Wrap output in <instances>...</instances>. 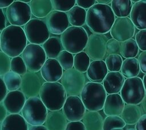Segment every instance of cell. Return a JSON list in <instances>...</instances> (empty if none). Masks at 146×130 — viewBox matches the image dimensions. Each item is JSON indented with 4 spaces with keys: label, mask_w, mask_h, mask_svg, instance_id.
I'll return each instance as SVG.
<instances>
[{
    "label": "cell",
    "mask_w": 146,
    "mask_h": 130,
    "mask_svg": "<svg viewBox=\"0 0 146 130\" xmlns=\"http://www.w3.org/2000/svg\"><path fill=\"white\" fill-rule=\"evenodd\" d=\"M124 77L120 72H108L103 80V86L108 94H118L124 82Z\"/></svg>",
    "instance_id": "obj_21"
},
{
    "label": "cell",
    "mask_w": 146,
    "mask_h": 130,
    "mask_svg": "<svg viewBox=\"0 0 146 130\" xmlns=\"http://www.w3.org/2000/svg\"><path fill=\"white\" fill-rule=\"evenodd\" d=\"M142 81H143V86H144V90H145V92H146V74H145L144 75L143 79H142Z\"/></svg>",
    "instance_id": "obj_54"
},
{
    "label": "cell",
    "mask_w": 146,
    "mask_h": 130,
    "mask_svg": "<svg viewBox=\"0 0 146 130\" xmlns=\"http://www.w3.org/2000/svg\"><path fill=\"white\" fill-rule=\"evenodd\" d=\"M129 15L135 27L146 29V0H139L133 4Z\"/></svg>",
    "instance_id": "obj_20"
},
{
    "label": "cell",
    "mask_w": 146,
    "mask_h": 130,
    "mask_svg": "<svg viewBox=\"0 0 146 130\" xmlns=\"http://www.w3.org/2000/svg\"><path fill=\"white\" fill-rule=\"evenodd\" d=\"M140 71V66L137 58H127L123 61L120 72L124 77L126 78L136 77L139 75Z\"/></svg>",
    "instance_id": "obj_30"
},
{
    "label": "cell",
    "mask_w": 146,
    "mask_h": 130,
    "mask_svg": "<svg viewBox=\"0 0 146 130\" xmlns=\"http://www.w3.org/2000/svg\"><path fill=\"white\" fill-rule=\"evenodd\" d=\"M0 51H1V44H0Z\"/></svg>",
    "instance_id": "obj_58"
},
{
    "label": "cell",
    "mask_w": 146,
    "mask_h": 130,
    "mask_svg": "<svg viewBox=\"0 0 146 130\" xmlns=\"http://www.w3.org/2000/svg\"><path fill=\"white\" fill-rule=\"evenodd\" d=\"M26 99L20 90L9 91L3 100L2 103L9 114H19Z\"/></svg>",
    "instance_id": "obj_17"
},
{
    "label": "cell",
    "mask_w": 146,
    "mask_h": 130,
    "mask_svg": "<svg viewBox=\"0 0 146 130\" xmlns=\"http://www.w3.org/2000/svg\"><path fill=\"white\" fill-rule=\"evenodd\" d=\"M60 39L64 50L76 54L85 48L88 35L83 27L71 26L60 35Z\"/></svg>",
    "instance_id": "obj_5"
},
{
    "label": "cell",
    "mask_w": 146,
    "mask_h": 130,
    "mask_svg": "<svg viewBox=\"0 0 146 130\" xmlns=\"http://www.w3.org/2000/svg\"><path fill=\"white\" fill-rule=\"evenodd\" d=\"M142 116L141 108L138 105L125 104L120 115L121 118L126 125H132L136 124Z\"/></svg>",
    "instance_id": "obj_26"
},
{
    "label": "cell",
    "mask_w": 146,
    "mask_h": 130,
    "mask_svg": "<svg viewBox=\"0 0 146 130\" xmlns=\"http://www.w3.org/2000/svg\"><path fill=\"white\" fill-rule=\"evenodd\" d=\"M5 15L10 25L24 26L32 18L29 5L15 0L6 9Z\"/></svg>",
    "instance_id": "obj_9"
},
{
    "label": "cell",
    "mask_w": 146,
    "mask_h": 130,
    "mask_svg": "<svg viewBox=\"0 0 146 130\" xmlns=\"http://www.w3.org/2000/svg\"><path fill=\"white\" fill-rule=\"evenodd\" d=\"M2 78L8 92L19 90L22 83L21 76L10 71Z\"/></svg>",
    "instance_id": "obj_33"
},
{
    "label": "cell",
    "mask_w": 146,
    "mask_h": 130,
    "mask_svg": "<svg viewBox=\"0 0 146 130\" xmlns=\"http://www.w3.org/2000/svg\"><path fill=\"white\" fill-rule=\"evenodd\" d=\"M104 119L98 111H86L83 119L86 130H103Z\"/></svg>",
    "instance_id": "obj_27"
},
{
    "label": "cell",
    "mask_w": 146,
    "mask_h": 130,
    "mask_svg": "<svg viewBox=\"0 0 146 130\" xmlns=\"http://www.w3.org/2000/svg\"><path fill=\"white\" fill-rule=\"evenodd\" d=\"M1 51L10 58L19 56L27 44L23 27L9 25L0 34Z\"/></svg>",
    "instance_id": "obj_2"
},
{
    "label": "cell",
    "mask_w": 146,
    "mask_h": 130,
    "mask_svg": "<svg viewBox=\"0 0 146 130\" xmlns=\"http://www.w3.org/2000/svg\"><path fill=\"white\" fill-rule=\"evenodd\" d=\"M115 19L110 6L96 3L87 11L86 23L93 33L104 34L110 31Z\"/></svg>",
    "instance_id": "obj_1"
},
{
    "label": "cell",
    "mask_w": 146,
    "mask_h": 130,
    "mask_svg": "<svg viewBox=\"0 0 146 130\" xmlns=\"http://www.w3.org/2000/svg\"><path fill=\"white\" fill-rule=\"evenodd\" d=\"M124 105L125 103L120 94H108L104 104L103 112L107 116H120Z\"/></svg>",
    "instance_id": "obj_19"
},
{
    "label": "cell",
    "mask_w": 146,
    "mask_h": 130,
    "mask_svg": "<svg viewBox=\"0 0 146 130\" xmlns=\"http://www.w3.org/2000/svg\"><path fill=\"white\" fill-rule=\"evenodd\" d=\"M8 92L2 78L0 76V103L2 102L7 93Z\"/></svg>",
    "instance_id": "obj_47"
},
{
    "label": "cell",
    "mask_w": 146,
    "mask_h": 130,
    "mask_svg": "<svg viewBox=\"0 0 146 130\" xmlns=\"http://www.w3.org/2000/svg\"><path fill=\"white\" fill-rule=\"evenodd\" d=\"M27 71H40L46 62L47 56L40 45L28 43L21 55Z\"/></svg>",
    "instance_id": "obj_10"
},
{
    "label": "cell",
    "mask_w": 146,
    "mask_h": 130,
    "mask_svg": "<svg viewBox=\"0 0 146 130\" xmlns=\"http://www.w3.org/2000/svg\"><path fill=\"white\" fill-rule=\"evenodd\" d=\"M62 112L69 121H78L83 119L86 109L80 98L77 96H68L62 107Z\"/></svg>",
    "instance_id": "obj_15"
},
{
    "label": "cell",
    "mask_w": 146,
    "mask_h": 130,
    "mask_svg": "<svg viewBox=\"0 0 146 130\" xmlns=\"http://www.w3.org/2000/svg\"><path fill=\"white\" fill-rule=\"evenodd\" d=\"M6 17L3 9H0V32H1L7 26Z\"/></svg>",
    "instance_id": "obj_48"
},
{
    "label": "cell",
    "mask_w": 146,
    "mask_h": 130,
    "mask_svg": "<svg viewBox=\"0 0 146 130\" xmlns=\"http://www.w3.org/2000/svg\"><path fill=\"white\" fill-rule=\"evenodd\" d=\"M11 58L7 54L0 51V76L10 71Z\"/></svg>",
    "instance_id": "obj_40"
},
{
    "label": "cell",
    "mask_w": 146,
    "mask_h": 130,
    "mask_svg": "<svg viewBox=\"0 0 146 130\" xmlns=\"http://www.w3.org/2000/svg\"><path fill=\"white\" fill-rule=\"evenodd\" d=\"M56 59L64 71L70 70L74 67L73 54L64 50L59 54Z\"/></svg>",
    "instance_id": "obj_37"
},
{
    "label": "cell",
    "mask_w": 146,
    "mask_h": 130,
    "mask_svg": "<svg viewBox=\"0 0 146 130\" xmlns=\"http://www.w3.org/2000/svg\"><path fill=\"white\" fill-rule=\"evenodd\" d=\"M126 130H136V129H135V128L130 127V128H127Z\"/></svg>",
    "instance_id": "obj_55"
},
{
    "label": "cell",
    "mask_w": 146,
    "mask_h": 130,
    "mask_svg": "<svg viewBox=\"0 0 146 130\" xmlns=\"http://www.w3.org/2000/svg\"><path fill=\"white\" fill-rule=\"evenodd\" d=\"M51 4L52 6V10L67 13L71 9L75 6L76 1H58V0H51Z\"/></svg>",
    "instance_id": "obj_39"
},
{
    "label": "cell",
    "mask_w": 146,
    "mask_h": 130,
    "mask_svg": "<svg viewBox=\"0 0 146 130\" xmlns=\"http://www.w3.org/2000/svg\"><path fill=\"white\" fill-rule=\"evenodd\" d=\"M14 1L10 0H0V9H3L7 8Z\"/></svg>",
    "instance_id": "obj_50"
},
{
    "label": "cell",
    "mask_w": 146,
    "mask_h": 130,
    "mask_svg": "<svg viewBox=\"0 0 146 130\" xmlns=\"http://www.w3.org/2000/svg\"><path fill=\"white\" fill-rule=\"evenodd\" d=\"M95 0H77L76 3L78 6L86 9H88L91 7L96 3Z\"/></svg>",
    "instance_id": "obj_45"
},
{
    "label": "cell",
    "mask_w": 146,
    "mask_h": 130,
    "mask_svg": "<svg viewBox=\"0 0 146 130\" xmlns=\"http://www.w3.org/2000/svg\"><path fill=\"white\" fill-rule=\"evenodd\" d=\"M65 130H86L84 124L80 121H69L67 123Z\"/></svg>",
    "instance_id": "obj_43"
},
{
    "label": "cell",
    "mask_w": 146,
    "mask_h": 130,
    "mask_svg": "<svg viewBox=\"0 0 146 130\" xmlns=\"http://www.w3.org/2000/svg\"><path fill=\"white\" fill-rule=\"evenodd\" d=\"M40 72L46 82H57L60 80L63 70L56 59L47 58Z\"/></svg>",
    "instance_id": "obj_18"
},
{
    "label": "cell",
    "mask_w": 146,
    "mask_h": 130,
    "mask_svg": "<svg viewBox=\"0 0 146 130\" xmlns=\"http://www.w3.org/2000/svg\"><path fill=\"white\" fill-rule=\"evenodd\" d=\"M135 29V25L129 17H117L110 31L113 39L122 42L132 38Z\"/></svg>",
    "instance_id": "obj_14"
},
{
    "label": "cell",
    "mask_w": 146,
    "mask_h": 130,
    "mask_svg": "<svg viewBox=\"0 0 146 130\" xmlns=\"http://www.w3.org/2000/svg\"><path fill=\"white\" fill-rule=\"evenodd\" d=\"M136 130H146V114L143 115L135 125Z\"/></svg>",
    "instance_id": "obj_46"
},
{
    "label": "cell",
    "mask_w": 146,
    "mask_h": 130,
    "mask_svg": "<svg viewBox=\"0 0 146 130\" xmlns=\"http://www.w3.org/2000/svg\"><path fill=\"white\" fill-rule=\"evenodd\" d=\"M121 42L111 38L108 40L106 44L107 52L109 54H120Z\"/></svg>",
    "instance_id": "obj_41"
},
{
    "label": "cell",
    "mask_w": 146,
    "mask_h": 130,
    "mask_svg": "<svg viewBox=\"0 0 146 130\" xmlns=\"http://www.w3.org/2000/svg\"><path fill=\"white\" fill-rule=\"evenodd\" d=\"M80 95L86 110L99 111L103 108L107 93L102 84L88 82L86 83Z\"/></svg>",
    "instance_id": "obj_4"
},
{
    "label": "cell",
    "mask_w": 146,
    "mask_h": 130,
    "mask_svg": "<svg viewBox=\"0 0 146 130\" xmlns=\"http://www.w3.org/2000/svg\"><path fill=\"white\" fill-rule=\"evenodd\" d=\"M29 125H42L46 121L48 110L39 96L27 98L21 112Z\"/></svg>",
    "instance_id": "obj_6"
},
{
    "label": "cell",
    "mask_w": 146,
    "mask_h": 130,
    "mask_svg": "<svg viewBox=\"0 0 146 130\" xmlns=\"http://www.w3.org/2000/svg\"><path fill=\"white\" fill-rule=\"evenodd\" d=\"M28 130H48L46 127L42 125H29Z\"/></svg>",
    "instance_id": "obj_51"
},
{
    "label": "cell",
    "mask_w": 146,
    "mask_h": 130,
    "mask_svg": "<svg viewBox=\"0 0 146 130\" xmlns=\"http://www.w3.org/2000/svg\"><path fill=\"white\" fill-rule=\"evenodd\" d=\"M139 47L134 39L131 38L121 42L120 54L124 58H135L139 53Z\"/></svg>",
    "instance_id": "obj_32"
},
{
    "label": "cell",
    "mask_w": 146,
    "mask_h": 130,
    "mask_svg": "<svg viewBox=\"0 0 146 130\" xmlns=\"http://www.w3.org/2000/svg\"><path fill=\"white\" fill-rule=\"evenodd\" d=\"M135 40L139 50L146 51V29L140 30L136 34Z\"/></svg>",
    "instance_id": "obj_42"
},
{
    "label": "cell",
    "mask_w": 146,
    "mask_h": 130,
    "mask_svg": "<svg viewBox=\"0 0 146 130\" xmlns=\"http://www.w3.org/2000/svg\"><path fill=\"white\" fill-rule=\"evenodd\" d=\"M90 63V58L84 51L76 54L74 56V69L80 72H86Z\"/></svg>",
    "instance_id": "obj_34"
},
{
    "label": "cell",
    "mask_w": 146,
    "mask_h": 130,
    "mask_svg": "<svg viewBox=\"0 0 146 130\" xmlns=\"http://www.w3.org/2000/svg\"><path fill=\"white\" fill-rule=\"evenodd\" d=\"M123 58L120 54H109L105 60V63L110 72H119L120 71L123 63Z\"/></svg>",
    "instance_id": "obj_36"
},
{
    "label": "cell",
    "mask_w": 146,
    "mask_h": 130,
    "mask_svg": "<svg viewBox=\"0 0 146 130\" xmlns=\"http://www.w3.org/2000/svg\"><path fill=\"white\" fill-rule=\"evenodd\" d=\"M0 130H2V127H1V123H0Z\"/></svg>",
    "instance_id": "obj_57"
},
{
    "label": "cell",
    "mask_w": 146,
    "mask_h": 130,
    "mask_svg": "<svg viewBox=\"0 0 146 130\" xmlns=\"http://www.w3.org/2000/svg\"><path fill=\"white\" fill-rule=\"evenodd\" d=\"M38 96L48 111H54L62 109L67 95L60 82H45Z\"/></svg>",
    "instance_id": "obj_3"
},
{
    "label": "cell",
    "mask_w": 146,
    "mask_h": 130,
    "mask_svg": "<svg viewBox=\"0 0 146 130\" xmlns=\"http://www.w3.org/2000/svg\"><path fill=\"white\" fill-rule=\"evenodd\" d=\"M60 81L68 96H78L86 83L84 74L73 68L64 71Z\"/></svg>",
    "instance_id": "obj_11"
},
{
    "label": "cell",
    "mask_w": 146,
    "mask_h": 130,
    "mask_svg": "<svg viewBox=\"0 0 146 130\" xmlns=\"http://www.w3.org/2000/svg\"><path fill=\"white\" fill-rule=\"evenodd\" d=\"M69 23L72 26L82 27L86 23L87 11L78 6H74L67 13Z\"/></svg>",
    "instance_id": "obj_29"
},
{
    "label": "cell",
    "mask_w": 146,
    "mask_h": 130,
    "mask_svg": "<svg viewBox=\"0 0 146 130\" xmlns=\"http://www.w3.org/2000/svg\"><path fill=\"white\" fill-rule=\"evenodd\" d=\"M140 104H141V108L143 109V111L146 114V95H145V97L144 98L143 101H141V103Z\"/></svg>",
    "instance_id": "obj_52"
},
{
    "label": "cell",
    "mask_w": 146,
    "mask_h": 130,
    "mask_svg": "<svg viewBox=\"0 0 146 130\" xmlns=\"http://www.w3.org/2000/svg\"><path fill=\"white\" fill-rule=\"evenodd\" d=\"M2 130H28L29 124L19 114H8L1 123Z\"/></svg>",
    "instance_id": "obj_25"
},
{
    "label": "cell",
    "mask_w": 146,
    "mask_h": 130,
    "mask_svg": "<svg viewBox=\"0 0 146 130\" xmlns=\"http://www.w3.org/2000/svg\"><path fill=\"white\" fill-rule=\"evenodd\" d=\"M23 29L29 43L42 46L50 36V33L43 19L31 18Z\"/></svg>",
    "instance_id": "obj_8"
},
{
    "label": "cell",
    "mask_w": 146,
    "mask_h": 130,
    "mask_svg": "<svg viewBox=\"0 0 146 130\" xmlns=\"http://www.w3.org/2000/svg\"><path fill=\"white\" fill-rule=\"evenodd\" d=\"M42 47L46 54L47 58L56 59L59 54L63 50L60 38L57 36H50L43 43Z\"/></svg>",
    "instance_id": "obj_28"
},
{
    "label": "cell",
    "mask_w": 146,
    "mask_h": 130,
    "mask_svg": "<svg viewBox=\"0 0 146 130\" xmlns=\"http://www.w3.org/2000/svg\"><path fill=\"white\" fill-rule=\"evenodd\" d=\"M108 38L104 34L92 33L88 36L85 52L92 60H103L107 54Z\"/></svg>",
    "instance_id": "obj_13"
},
{
    "label": "cell",
    "mask_w": 146,
    "mask_h": 130,
    "mask_svg": "<svg viewBox=\"0 0 146 130\" xmlns=\"http://www.w3.org/2000/svg\"><path fill=\"white\" fill-rule=\"evenodd\" d=\"M7 116V112L2 102L0 103V123H1Z\"/></svg>",
    "instance_id": "obj_49"
},
{
    "label": "cell",
    "mask_w": 146,
    "mask_h": 130,
    "mask_svg": "<svg viewBox=\"0 0 146 130\" xmlns=\"http://www.w3.org/2000/svg\"><path fill=\"white\" fill-rule=\"evenodd\" d=\"M45 82L40 71H27L22 76V83L19 90L27 99L38 96L40 88Z\"/></svg>",
    "instance_id": "obj_12"
},
{
    "label": "cell",
    "mask_w": 146,
    "mask_h": 130,
    "mask_svg": "<svg viewBox=\"0 0 146 130\" xmlns=\"http://www.w3.org/2000/svg\"><path fill=\"white\" fill-rule=\"evenodd\" d=\"M139 0H132V1H131V2H132V3H136V2H137L138 1H139Z\"/></svg>",
    "instance_id": "obj_56"
},
{
    "label": "cell",
    "mask_w": 146,
    "mask_h": 130,
    "mask_svg": "<svg viewBox=\"0 0 146 130\" xmlns=\"http://www.w3.org/2000/svg\"><path fill=\"white\" fill-rule=\"evenodd\" d=\"M132 3L130 0H112L111 7L117 17H127L130 15Z\"/></svg>",
    "instance_id": "obj_31"
},
{
    "label": "cell",
    "mask_w": 146,
    "mask_h": 130,
    "mask_svg": "<svg viewBox=\"0 0 146 130\" xmlns=\"http://www.w3.org/2000/svg\"><path fill=\"white\" fill-rule=\"evenodd\" d=\"M120 92L121 98L127 104L138 105L146 95L142 79L137 76L127 78Z\"/></svg>",
    "instance_id": "obj_7"
},
{
    "label": "cell",
    "mask_w": 146,
    "mask_h": 130,
    "mask_svg": "<svg viewBox=\"0 0 146 130\" xmlns=\"http://www.w3.org/2000/svg\"><path fill=\"white\" fill-rule=\"evenodd\" d=\"M10 71L21 76L27 72L25 63L21 55L11 58Z\"/></svg>",
    "instance_id": "obj_38"
},
{
    "label": "cell",
    "mask_w": 146,
    "mask_h": 130,
    "mask_svg": "<svg viewBox=\"0 0 146 130\" xmlns=\"http://www.w3.org/2000/svg\"><path fill=\"white\" fill-rule=\"evenodd\" d=\"M126 124L120 116H109L104 119L103 130H113L116 128H123Z\"/></svg>",
    "instance_id": "obj_35"
},
{
    "label": "cell",
    "mask_w": 146,
    "mask_h": 130,
    "mask_svg": "<svg viewBox=\"0 0 146 130\" xmlns=\"http://www.w3.org/2000/svg\"><path fill=\"white\" fill-rule=\"evenodd\" d=\"M50 34L61 35L68 27L69 22L66 13L52 10L44 18Z\"/></svg>",
    "instance_id": "obj_16"
},
{
    "label": "cell",
    "mask_w": 146,
    "mask_h": 130,
    "mask_svg": "<svg viewBox=\"0 0 146 130\" xmlns=\"http://www.w3.org/2000/svg\"><path fill=\"white\" fill-rule=\"evenodd\" d=\"M140 71L146 74V51H142L139 55L137 59Z\"/></svg>",
    "instance_id": "obj_44"
},
{
    "label": "cell",
    "mask_w": 146,
    "mask_h": 130,
    "mask_svg": "<svg viewBox=\"0 0 146 130\" xmlns=\"http://www.w3.org/2000/svg\"><path fill=\"white\" fill-rule=\"evenodd\" d=\"M108 71L106 63L103 60H93L90 63L86 72V75L91 82L100 83L103 82Z\"/></svg>",
    "instance_id": "obj_22"
},
{
    "label": "cell",
    "mask_w": 146,
    "mask_h": 130,
    "mask_svg": "<svg viewBox=\"0 0 146 130\" xmlns=\"http://www.w3.org/2000/svg\"><path fill=\"white\" fill-rule=\"evenodd\" d=\"M67 120L62 111L48 112L47 117L43 125L48 130H65Z\"/></svg>",
    "instance_id": "obj_23"
},
{
    "label": "cell",
    "mask_w": 146,
    "mask_h": 130,
    "mask_svg": "<svg viewBox=\"0 0 146 130\" xmlns=\"http://www.w3.org/2000/svg\"><path fill=\"white\" fill-rule=\"evenodd\" d=\"M29 5L31 15L38 19L45 18L53 10L50 0H31Z\"/></svg>",
    "instance_id": "obj_24"
},
{
    "label": "cell",
    "mask_w": 146,
    "mask_h": 130,
    "mask_svg": "<svg viewBox=\"0 0 146 130\" xmlns=\"http://www.w3.org/2000/svg\"><path fill=\"white\" fill-rule=\"evenodd\" d=\"M96 2H97L98 3H100V4L108 5L109 3H111V0H96Z\"/></svg>",
    "instance_id": "obj_53"
}]
</instances>
